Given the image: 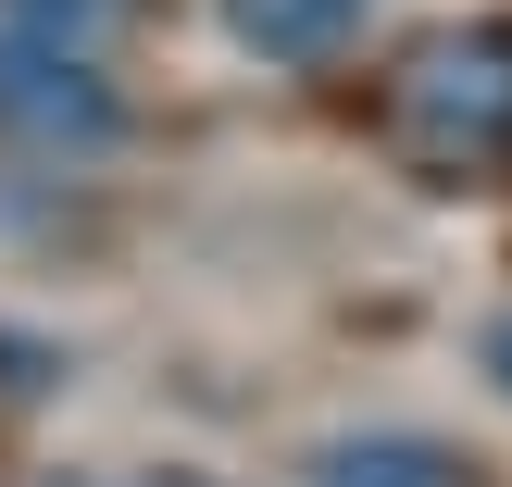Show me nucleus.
Segmentation results:
<instances>
[{
    "instance_id": "f257e3e1",
    "label": "nucleus",
    "mask_w": 512,
    "mask_h": 487,
    "mask_svg": "<svg viewBox=\"0 0 512 487\" xmlns=\"http://www.w3.org/2000/svg\"><path fill=\"white\" fill-rule=\"evenodd\" d=\"M375 138L425 188H512V13L413 38L375 88Z\"/></svg>"
},
{
    "instance_id": "f03ea898",
    "label": "nucleus",
    "mask_w": 512,
    "mask_h": 487,
    "mask_svg": "<svg viewBox=\"0 0 512 487\" xmlns=\"http://www.w3.org/2000/svg\"><path fill=\"white\" fill-rule=\"evenodd\" d=\"M0 125H25V138H50V150H100L125 113H113V88H100L88 50L13 25V38H0Z\"/></svg>"
},
{
    "instance_id": "7ed1b4c3",
    "label": "nucleus",
    "mask_w": 512,
    "mask_h": 487,
    "mask_svg": "<svg viewBox=\"0 0 512 487\" xmlns=\"http://www.w3.org/2000/svg\"><path fill=\"white\" fill-rule=\"evenodd\" d=\"M313 487H500L463 438H425V425H375V438H325Z\"/></svg>"
},
{
    "instance_id": "20e7f679",
    "label": "nucleus",
    "mask_w": 512,
    "mask_h": 487,
    "mask_svg": "<svg viewBox=\"0 0 512 487\" xmlns=\"http://www.w3.org/2000/svg\"><path fill=\"white\" fill-rule=\"evenodd\" d=\"M225 38L263 63H338L363 38V0H225Z\"/></svg>"
},
{
    "instance_id": "39448f33",
    "label": "nucleus",
    "mask_w": 512,
    "mask_h": 487,
    "mask_svg": "<svg viewBox=\"0 0 512 487\" xmlns=\"http://www.w3.org/2000/svg\"><path fill=\"white\" fill-rule=\"evenodd\" d=\"M13 25H38V38H63V50H100L113 25H138V0H0Z\"/></svg>"
},
{
    "instance_id": "423d86ee",
    "label": "nucleus",
    "mask_w": 512,
    "mask_h": 487,
    "mask_svg": "<svg viewBox=\"0 0 512 487\" xmlns=\"http://www.w3.org/2000/svg\"><path fill=\"white\" fill-rule=\"evenodd\" d=\"M475 363H488V388L512 400V313H488V338H475Z\"/></svg>"
},
{
    "instance_id": "0eeeda50",
    "label": "nucleus",
    "mask_w": 512,
    "mask_h": 487,
    "mask_svg": "<svg viewBox=\"0 0 512 487\" xmlns=\"http://www.w3.org/2000/svg\"><path fill=\"white\" fill-rule=\"evenodd\" d=\"M163 487H188V475H163Z\"/></svg>"
}]
</instances>
